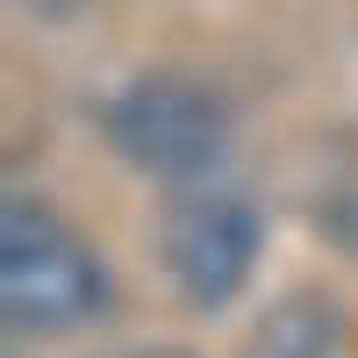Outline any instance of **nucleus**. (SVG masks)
Masks as SVG:
<instances>
[{"label":"nucleus","mask_w":358,"mask_h":358,"mask_svg":"<svg viewBox=\"0 0 358 358\" xmlns=\"http://www.w3.org/2000/svg\"><path fill=\"white\" fill-rule=\"evenodd\" d=\"M258 251H265V215L244 194H194L165 222V273L179 287V301H194V308L236 301Z\"/></svg>","instance_id":"nucleus-3"},{"label":"nucleus","mask_w":358,"mask_h":358,"mask_svg":"<svg viewBox=\"0 0 358 358\" xmlns=\"http://www.w3.org/2000/svg\"><path fill=\"white\" fill-rule=\"evenodd\" d=\"M122 358H179V351H122Z\"/></svg>","instance_id":"nucleus-6"},{"label":"nucleus","mask_w":358,"mask_h":358,"mask_svg":"<svg viewBox=\"0 0 358 358\" xmlns=\"http://www.w3.org/2000/svg\"><path fill=\"white\" fill-rule=\"evenodd\" d=\"M108 308L101 258L36 201L0 208V315L15 330H65Z\"/></svg>","instance_id":"nucleus-1"},{"label":"nucleus","mask_w":358,"mask_h":358,"mask_svg":"<svg viewBox=\"0 0 358 358\" xmlns=\"http://www.w3.org/2000/svg\"><path fill=\"white\" fill-rule=\"evenodd\" d=\"M308 208H315L322 236H330V244H344V251L358 258V165L337 172V179H322V194H315Z\"/></svg>","instance_id":"nucleus-5"},{"label":"nucleus","mask_w":358,"mask_h":358,"mask_svg":"<svg viewBox=\"0 0 358 358\" xmlns=\"http://www.w3.org/2000/svg\"><path fill=\"white\" fill-rule=\"evenodd\" d=\"M101 122H108L115 158L151 179H201L222 165V143H229V108L179 72H151L122 86Z\"/></svg>","instance_id":"nucleus-2"},{"label":"nucleus","mask_w":358,"mask_h":358,"mask_svg":"<svg viewBox=\"0 0 358 358\" xmlns=\"http://www.w3.org/2000/svg\"><path fill=\"white\" fill-rule=\"evenodd\" d=\"M344 351V315L330 294H287L265 308L251 358H337Z\"/></svg>","instance_id":"nucleus-4"}]
</instances>
